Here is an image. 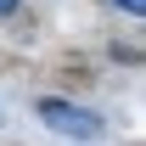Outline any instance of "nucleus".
I'll list each match as a JSON object with an SVG mask.
<instances>
[{"label": "nucleus", "instance_id": "3", "mask_svg": "<svg viewBox=\"0 0 146 146\" xmlns=\"http://www.w3.org/2000/svg\"><path fill=\"white\" fill-rule=\"evenodd\" d=\"M11 6H17V0H0V17H6V11H11Z\"/></svg>", "mask_w": 146, "mask_h": 146}, {"label": "nucleus", "instance_id": "2", "mask_svg": "<svg viewBox=\"0 0 146 146\" xmlns=\"http://www.w3.org/2000/svg\"><path fill=\"white\" fill-rule=\"evenodd\" d=\"M118 6H124V11H141V6H146V0H118Z\"/></svg>", "mask_w": 146, "mask_h": 146}, {"label": "nucleus", "instance_id": "1", "mask_svg": "<svg viewBox=\"0 0 146 146\" xmlns=\"http://www.w3.org/2000/svg\"><path fill=\"white\" fill-rule=\"evenodd\" d=\"M39 118L56 129V135H68V141H101V118L90 107H73V101H39Z\"/></svg>", "mask_w": 146, "mask_h": 146}]
</instances>
